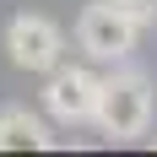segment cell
<instances>
[{"label": "cell", "mask_w": 157, "mask_h": 157, "mask_svg": "<svg viewBox=\"0 0 157 157\" xmlns=\"http://www.w3.org/2000/svg\"><path fill=\"white\" fill-rule=\"evenodd\" d=\"M152 16V0H92L76 22V44L87 60H125Z\"/></svg>", "instance_id": "obj_1"}, {"label": "cell", "mask_w": 157, "mask_h": 157, "mask_svg": "<svg viewBox=\"0 0 157 157\" xmlns=\"http://www.w3.org/2000/svg\"><path fill=\"white\" fill-rule=\"evenodd\" d=\"M152 81L141 76V71H114V76H103V87H98V109H92V125L109 136V141H136V136H146L152 130Z\"/></svg>", "instance_id": "obj_2"}, {"label": "cell", "mask_w": 157, "mask_h": 157, "mask_svg": "<svg viewBox=\"0 0 157 157\" xmlns=\"http://www.w3.org/2000/svg\"><path fill=\"white\" fill-rule=\"evenodd\" d=\"M6 54H11L16 71L49 76V71L65 60V33H60V22H49V16L22 11V16L6 22Z\"/></svg>", "instance_id": "obj_3"}, {"label": "cell", "mask_w": 157, "mask_h": 157, "mask_svg": "<svg viewBox=\"0 0 157 157\" xmlns=\"http://www.w3.org/2000/svg\"><path fill=\"white\" fill-rule=\"evenodd\" d=\"M98 87H103V76H92L87 65H54L44 81V109L60 125H87L98 109Z\"/></svg>", "instance_id": "obj_4"}, {"label": "cell", "mask_w": 157, "mask_h": 157, "mask_svg": "<svg viewBox=\"0 0 157 157\" xmlns=\"http://www.w3.org/2000/svg\"><path fill=\"white\" fill-rule=\"evenodd\" d=\"M54 136L38 114L27 109H0V152H49Z\"/></svg>", "instance_id": "obj_5"}]
</instances>
